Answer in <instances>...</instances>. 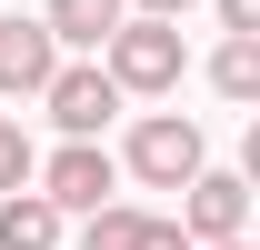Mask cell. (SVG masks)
I'll return each mask as SVG.
<instances>
[{
	"label": "cell",
	"instance_id": "cell-1",
	"mask_svg": "<svg viewBox=\"0 0 260 250\" xmlns=\"http://www.w3.org/2000/svg\"><path fill=\"white\" fill-rule=\"evenodd\" d=\"M100 70L120 80V100H170V90H180V70H190L180 20H160V10H120V30L100 40Z\"/></svg>",
	"mask_w": 260,
	"mask_h": 250
},
{
	"label": "cell",
	"instance_id": "cell-2",
	"mask_svg": "<svg viewBox=\"0 0 260 250\" xmlns=\"http://www.w3.org/2000/svg\"><path fill=\"white\" fill-rule=\"evenodd\" d=\"M110 160H120L140 190H180L200 160H210V140H200V120H180V110H140V120H130V140H120Z\"/></svg>",
	"mask_w": 260,
	"mask_h": 250
},
{
	"label": "cell",
	"instance_id": "cell-3",
	"mask_svg": "<svg viewBox=\"0 0 260 250\" xmlns=\"http://www.w3.org/2000/svg\"><path fill=\"white\" fill-rule=\"evenodd\" d=\"M40 110L60 120V140H100L110 110H120V80L100 70V50H90V60H60L50 80H40Z\"/></svg>",
	"mask_w": 260,
	"mask_h": 250
},
{
	"label": "cell",
	"instance_id": "cell-4",
	"mask_svg": "<svg viewBox=\"0 0 260 250\" xmlns=\"http://www.w3.org/2000/svg\"><path fill=\"white\" fill-rule=\"evenodd\" d=\"M180 230H190V240H230V230H250V180L200 160L190 180H180Z\"/></svg>",
	"mask_w": 260,
	"mask_h": 250
},
{
	"label": "cell",
	"instance_id": "cell-5",
	"mask_svg": "<svg viewBox=\"0 0 260 250\" xmlns=\"http://www.w3.org/2000/svg\"><path fill=\"white\" fill-rule=\"evenodd\" d=\"M30 180L50 190V200H60V210H100V200H110V190H120V160L100 150V140H60V150L40 160Z\"/></svg>",
	"mask_w": 260,
	"mask_h": 250
},
{
	"label": "cell",
	"instance_id": "cell-6",
	"mask_svg": "<svg viewBox=\"0 0 260 250\" xmlns=\"http://www.w3.org/2000/svg\"><path fill=\"white\" fill-rule=\"evenodd\" d=\"M80 250H190V230L160 210H130V200H100L80 210Z\"/></svg>",
	"mask_w": 260,
	"mask_h": 250
},
{
	"label": "cell",
	"instance_id": "cell-7",
	"mask_svg": "<svg viewBox=\"0 0 260 250\" xmlns=\"http://www.w3.org/2000/svg\"><path fill=\"white\" fill-rule=\"evenodd\" d=\"M60 70V40H50V20H0V100H40V80Z\"/></svg>",
	"mask_w": 260,
	"mask_h": 250
},
{
	"label": "cell",
	"instance_id": "cell-8",
	"mask_svg": "<svg viewBox=\"0 0 260 250\" xmlns=\"http://www.w3.org/2000/svg\"><path fill=\"white\" fill-rule=\"evenodd\" d=\"M60 230H70V210H60L40 180L0 190V250H60Z\"/></svg>",
	"mask_w": 260,
	"mask_h": 250
},
{
	"label": "cell",
	"instance_id": "cell-9",
	"mask_svg": "<svg viewBox=\"0 0 260 250\" xmlns=\"http://www.w3.org/2000/svg\"><path fill=\"white\" fill-rule=\"evenodd\" d=\"M120 10H130V0H40V20H50L60 50H100V40L120 30Z\"/></svg>",
	"mask_w": 260,
	"mask_h": 250
},
{
	"label": "cell",
	"instance_id": "cell-10",
	"mask_svg": "<svg viewBox=\"0 0 260 250\" xmlns=\"http://www.w3.org/2000/svg\"><path fill=\"white\" fill-rule=\"evenodd\" d=\"M210 90L240 100V110L260 100V30H220V50H210Z\"/></svg>",
	"mask_w": 260,
	"mask_h": 250
},
{
	"label": "cell",
	"instance_id": "cell-11",
	"mask_svg": "<svg viewBox=\"0 0 260 250\" xmlns=\"http://www.w3.org/2000/svg\"><path fill=\"white\" fill-rule=\"evenodd\" d=\"M30 170H40V150H30V130H20V120H0V190H20Z\"/></svg>",
	"mask_w": 260,
	"mask_h": 250
},
{
	"label": "cell",
	"instance_id": "cell-12",
	"mask_svg": "<svg viewBox=\"0 0 260 250\" xmlns=\"http://www.w3.org/2000/svg\"><path fill=\"white\" fill-rule=\"evenodd\" d=\"M220 10V30H260V0H210Z\"/></svg>",
	"mask_w": 260,
	"mask_h": 250
},
{
	"label": "cell",
	"instance_id": "cell-13",
	"mask_svg": "<svg viewBox=\"0 0 260 250\" xmlns=\"http://www.w3.org/2000/svg\"><path fill=\"white\" fill-rule=\"evenodd\" d=\"M130 10H160V20H180V10H190V0H130Z\"/></svg>",
	"mask_w": 260,
	"mask_h": 250
},
{
	"label": "cell",
	"instance_id": "cell-14",
	"mask_svg": "<svg viewBox=\"0 0 260 250\" xmlns=\"http://www.w3.org/2000/svg\"><path fill=\"white\" fill-rule=\"evenodd\" d=\"M190 250H250V240H240V230H230V240H190Z\"/></svg>",
	"mask_w": 260,
	"mask_h": 250
}]
</instances>
